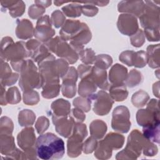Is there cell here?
Masks as SVG:
<instances>
[{"label": "cell", "mask_w": 160, "mask_h": 160, "mask_svg": "<svg viewBox=\"0 0 160 160\" xmlns=\"http://www.w3.org/2000/svg\"><path fill=\"white\" fill-rule=\"evenodd\" d=\"M144 156H153L158 153V147L154 142L147 139L138 129L131 131L128 138L126 148L119 152L116 159H136L141 152Z\"/></svg>", "instance_id": "6da1fadb"}, {"label": "cell", "mask_w": 160, "mask_h": 160, "mask_svg": "<svg viewBox=\"0 0 160 160\" xmlns=\"http://www.w3.org/2000/svg\"><path fill=\"white\" fill-rule=\"evenodd\" d=\"M35 146L38 158L44 160L61 159L65 151L63 140L51 132L40 134Z\"/></svg>", "instance_id": "7a4b0ae2"}, {"label": "cell", "mask_w": 160, "mask_h": 160, "mask_svg": "<svg viewBox=\"0 0 160 160\" xmlns=\"http://www.w3.org/2000/svg\"><path fill=\"white\" fill-rule=\"evenodd\" d=\"M39 72L42 84L51 82H59V78H62L68 72V63L63 59H56L50 54L38 62Z\"/></svg>", "instance_id": "3957f363"}, {"label": "cell", "mask_w": 160, "mask_h": 160, "mask_svg": "<svg viewBox=\"0 0 160 160\" xmlns=\"http://www.w3.org/2000/svg\"><path fill=\"white\" fill-rule=\"evenodd\" d=\"M29 58L26 42L22 41L14 42L8 36L2 39L1 42V59L4 61H16Z\"/></svg>", "instance_id": "277c9868"}, {"label": "cell", "mask_w": 160, "mask_h": 160, "mask_svg": "<svg viewBox=\"0 0 160 160\" xmlns=\"http://www.w3.org/2000/svg\"><path fill=\"white\" fill-rule=\"evenodd\" d=\"M42 79L32 60H25L20 71L19 85L22 91L42 88Z\"/></svg>", "instance_id": "5b68a950"}, {"label": "cell", "mask_w": 160, "mask_h": 160, "mask_svg": "<svg viewBox=\"0 0 160 160\" xmlns=\"http://www.w3.org/2000/svg\"><path fill=\"white\" fill-rule=\"evenodd\" d=\"M44 44L49 51L63 58L71 64L76 62L79 59V55L76 51L61 37L56 36Z\"/></svg>", "instance_id": "8992f818"}, {"label": "cell", "mask_w": 160, "mask_h": 160, "mask_svg": "<svg viewBox=\"0 0 160 160\" xmlns=\"http://www.w3.org/2000/svg\"><path fill=\"white\" fill-rule=\"evenodd\" d=\"M88 135L86 124L76 122L72 134L67 142V153L69 157L76 158L81 154L83 141Z\"/></svg>", "instance_id": "52a82bcc"}, {"label": "cell", "mask_w": 160, "mask_h": 160, "mask_svg": "<svg viewBox=\"0 0 160 160\" xmlns=\"http://www.w3.org/2000/svg\"><path fill=\"white\" fill-rule=\"evenodd\" d=\"M145 8L139 20L144 29H159V8L154 1H146Z\"/></svg>", "instance_id": "ba28073f"}, {"label": "cell", "mask_w": 160, "mask_h": 160, "mask_svg": "<svg viewBox=\"0 0 160 160\" xmlns=\"http://www.w3.org/2000/svg\"><path fill=\"white\" fill-rule=\"evenodd\" d=\"M111 127L119 132L126 133L129 131L131 128L130 112L127 107L119 106L114 108L112 112Z\"/></svg>", "instance_id": "9c48e42d"}, {"label": "cell", "mask_w": 160, "mask_h": 160, "mask_svg": "<svg viewBox=\"0 0 160 160\" xmlns=\"http://www.w3.org/2000/svg\"><path fill=\"white\" fill-rule=\"evenodd\" d=\"M88 98L91 103L93 102V111L99 116L107 115L114 104V100L104 90H101L96 94H92Z\"/></svg>", "instance_id": "30bf717a"}, {"label": "cell", "mask_w": 160, "mask_h": 160, "mask_svg": "<svg viewBox=\"0 0 160 160\" xmlns=\"http://www.w3.org/2000/svg\"><path fill=\"white\" fill-rule=\"evenodd\" d=\"M55 31L52 28V24L49 16L44 15L38 19L34 29V36L40 42H46L52 39Z\"/></svg>", "instance_id": "8fae6325"}, {"label": "cell", "mask_w": 160, "mask_h": 160, "mask_svg": "<svg viewBox=\"0 0 160 160\" xmlns=\"http://www.w3.org/2000/svg\"><path fill=\"white\" fill-rule=\"evenodd\" d=\"M78 71L72 66L69 68L67 73L62 78L61 91L64 97L71 98L76 95V82L78 79Z\"/></svg>", "instance_id": "7c38bea8"}, {"label": "cell", "mask_w": 160, "mask_h": 160, "mask_svg": "<svg viewBox=\"0 0 160 160\" xmlns=\"http://www.w3.org/2000/svg\"><path fill=\"white\" fill-rule=\"evenodd\" d=\"M118 28L122 34L126 36H132L139 29L137 18L130 14H121L119 16Z\"/></svg>", "instance_id": "4fadbf2b"}, {"label": "cell", "mask_w": 160, "mask_h": 160, "mask_svg": "<svg viewBox=\"0 0 160 160\" xmlns=\"http://www.w3.org/2000/svg\"><path fill=\"white\" fill-rule=\"evenodd\" d=\"M51 116L56 132L64 138H69L76 124L74 119L70 115L63 117H57L54 115Z\"/></svg>", "instance_id": "5bb4252c"}, {"label": "cell", "mask_w": 160, "mask_h": 160, "mask_svg": "<svg viewBox=\"0 0 160 160\" xmlns=\"http://www.w3.org/2000/svg\"><path fill=\"white\" fill-rule=\"evenodd\" d=\"M145 8V3L142 1H122L118 3V10L120 12L130 14L136 18H139Z\"/></svg>", "instance_id": "9a60e30c"}, {"label": "cell", "mask_w": 160, "mask_h": 160, "mask_svg": "<svg viewBox=\"0 0 160 160\" xmlns=\"http://www.w3.org/2000/svg\"><path fill=\"white\" fill-rule=\"evenodd\" d=\"M17 141L18 146L24 151L35 146L36 139L34 128L26 127L22 129L17 136Z\"/></svg>", "instance_id": "2e32d148"}, {"label": "cell", "mask_w": 160, "mask_h": 160, "mask_svg": "<svg viewBox=\"0 0 160 160\" xmlns=\"http://www.w3.org/2000/svg\"><path fill=\"white\" fill-rule=\"evenodd\" d=\"M81 25L79 20L67 19L59 31L61 38L65 41L71 40L80 30Z\"/></svg>", "instance_id": "e0dca14e"}, {"label": "cell", "mask_w": 160, "mask_h": 160, "mask_svg": "<svg viewBox=\"0 0 160 160\" xmlns=\"http://www.w3.org/2000/svg\"><path fill=\"white\" fill-rule=\"evenodd\" d=\"M86 78H89L102 90H108L111 86L108 81L106 71L96 66H92L90 74Z\"/></svg>", "instance_id": "ac0fdd59"}, {"label": "cell", "mask_w": 160, "mask_h": 160, "mask_svg": "<svg viewBox=\"0 0 160 160\" xmlns=\"http://www.w3.org/2000/svg\"><path fill=\"white\" fill-rule=\"evenodd\" d=\"M138 124L142 127L159 122V113L154 112L148 109H139L136 113Z\"/></svg>", "instance_id": "d6986e66"}, {"label": "cell", "mask_w": 160, "mask_h": 160, "mask_svg": "<svg viewBox=\"0 0 160 160\" xmlns=\"http://www.w3.org/2000/svg\"><path fill=\"white\" fill-rule=\"evenodd\" d=\"M128 77V69L118 63L111 68L109 72V80L112 85H118L124 83Z\"/></svg>", "instance_id": "ffe728a7"}, {"label": "cell", "mask_w": 160, "mask_h": 160, "mask_svg": "<svg viewBox=\"0 0 160 160\" xmlns=\"http://www.w3.org/2000/svg\"><path fill=\"white\" fill-rule=\"evenodd\" d=\"M16 28V36L22 40L31 38L34 36V29L32 23L27 19H17Z\"/></svg>", "instance_id": "44dd1931"}, {"label": "cell", "mask_w": 160, "mask_h": 160, "mask_svg": "<svg viewBox=\"0 0 160 160\" xmlns=\"http://www.w3.org/2000/svg\"><path fill=\"white\" fill-rule=\"evenodd\" d=\"M1 84L4 86H11L15 84L19 78L18 73L12 72L11 69L8 62L1 59Z\"/></svg>", "instance_id": "7402d4cb"}, {"label": "cell", "mask_w": 160, "mask_h": 160, "mask_svg": "<svg viewBox=\"0 0 160 160\" xmlns=\"http://www.w3.org/2000/svg\"><path fill=\"white\" fill-rule=\"evenodd\" d=\"M52 111V115L57 117L67 116L71 112V104L70 102L63 99H58L53 101L51 105Z\"/></svg>", "instance_id": "603a6c76"}, {"label": "cell", "mask_w": 160, "mask_h": 160, "mask_svg": "<svg viewBox=\"0 0 160 160\" xmlns=\"http://www.w3.org/2000/svg\"><path fill=\"white\" fill-rule=\"evenodd\" d=\"M0 145L1 153L5 155L6 157L12 154L18 149L12 134H0Z\"/></svg>", "instance_id": "cb8c5ba5"}, {"label": "cell", "mask_w": 160, "mask_h": 160, "mask_svg": "<svg viewBox=\"0 0 160 160\" xmlns=\"http://www.w3.org/2000/svg\"><path fill=\"white\" fill-rule=\"evenodd\" d=\"M91 38L92 34L89 27L86 23L82 22L80 30L70 42L75 44L84 46V44L88 43L91 41Z\"/></svg>", "instance_id": "d4e9b609"}, {"label": "cell", "mask_w": 160, "mask_h": 160, "mask_svg": "<svg viewBox=\"0 0 160 160\" xmlns=\"http://www.w3.org/2000/svg\"><path fill=\"white\" fill-rule=\"evenodd\" d=\"M124 140V137L122 134L115 132H109L102 141L112 150H117L122 147Z\"/></svg>", "instance_id": "484cf974"}, {"label": "cell", "mask_w": 160, "mask_h": 160, "mask_svg": "<svg viewBox=\"0 0 160 160\" xmlns=\"http://www.w3.org/2000/svg\"><path fill=\"white\" fill-rule=\"evenodd\" d=\"M147 63L151 68L159 67V44H151L146 49Z\"/></svg>", "instance_id": "4316f807"}, {"label": "cell", "mask_w": 160, "mask_h": 160, "mask_svg": "<svg viewBox=\"0 0 160 160\" xmlns=\"http://www.w3.org/2000/svg\"><path fill=\"white\" fill-rule=\"evenodd\" d=\"M97 89V86L89 78L81 79L79 83L78 93L81 97L88 98L94 94Z\"/></svg>", "instance_id": "83f0119b"}, {"label": "cell", "mask_w": 160, "mask_h": 160, "mask_svg": "<svg viewBox=\"0 0 160 160\" xmlns=\"http://www.w3.org/2000/svg\"><path fill=\"white\" fill-rule=\"evenodd\" d=\"M106 124L100 119L92 121L89 125L90 133L92 137L98 139H101L107 131Z\"/></svg>", "instance_id": "f1b7e54d"}, {"label": "cell", "mask_w": 160, "mask_h": 160, "mask_svg": "<svg viewBox=\"0 0 160 160\" xmlns=\"http://www.w3.org/2000/svg\"><path fill=\"white\" fill-rule=\"evenodd\" d=\"M109 95L111 98L116 101H122L125 100L128 96V91L124 83L118 85L111 84L109 88Z\"/></svg>", "instance_id": "f546056e"}, {"label": "cell", "mask_w": 160, "mask_h": 160, "mask_svg": "<svg viewBox=\"0 0 160 160\" xmlns=\"http://www.w3.org/2000/svg\"><path fill=\"white\" fill-rule=\"evenodd\" d=\"M159 124L154 123L142 128L143 136L149 141L159 144Z\"/></svg>", "instance_id": "4dcf8cb0"}, {"label": "cell", "mask_w": 160, "mask_h": 160, "mask_svg": "<svg viewBox=\"0 0 160 160\" xmlns=\"http://www.w3.org/2000/svg\"><path fill=\"white\" fill-rule=\"evenodd\" d=\"M41 94L46 99H52L58 96L61 88L59 82H51L42 86Z\"/></svg>", "instance_id": "1f68e13d"}, {"label": "cell", "mask_w": 160, "mask_h": 160, "mask_svg": "<svg viewBox=\"0 0 160 160\" xmlns=\"http://www.w3.org/2000/svg\"><path fill=\"white\" fill-rule=\"evenodd\" d=\"M36 115L29 109H23L19 112L18 122L21 126H31L35 122Z\"/></svg>", "instance_id": "d6a6232c"}, {"label": "cell", "mask_w": 160, "mask_h": 160, "mask_svg": "<svg viewBox=\"0 0 160 160\" xmlns=\"http://www.w3.org/2000/svg\"><path fill=\"white\" fill-rule=\"evenodd\" d=\"M143 77L142 74L135 69H132L130 71L128 77L124 82L126 86L129 88H134L142 82Z\"/></svg>", "instance_id": "836d02e7"}, {"label": "cell", "mask_w": 160, "mask_h": 160, "mask_svg": "<svg viewBox=\"0 0 160 160\" xmlns=\"http://www.w3.org/2000/svg\"><path fill=\"white\" fill-rule=\"evenodd\" d=\"M63 13L70 18L79 17L82 13L81 5L79 2H72V3L62 8Z\"/></svg>", "instance_id": "e575fe53"}, {"label": "cell", "mask_w": 160, "mask_h": 160, "mask_svg": "<svg viewBox=\"0 0 160 160\" xmlns=\"http://www.w3.org/2000/svg\"><path fill=\"white\" fill-rule=\"evenodd\" d=\"M112 152V150L101 140L95 149L94 156L99 159H108L111 157Z\"/></svg>", "instance_id": "d590c367"}, {"label": "cell", "mask_w": 160, "mask_h": 160, "mask_svg": "<svg viewBox=\"0 0 160 160\" xmlns=\"http://www.w3.org/2000/svg\"><path fill=\"white\" fill-rule=\"evenodd\" d=\"M149 99V96L148 94L143 90H139L132 94L131 97V102L134 106L141 108L145 106Z\"/></svg>", "instance_id": "8d00e7d4"}, {"label": "cell", "mask_w": 160, "mask_h": 160, "mask_svg": "<svg viewBox=\"0 0 160 160\" xmlns=\"http://www.w3.org/2000/svg\"><path fill=\"white\" fill-rule=\"evenodd\" d=\"M112 63V58L108 54H99L96 56L94 61V66L106 70L108 69Z\"/></svg>", "instance_id": "74e56055"}, {"label": "cell", "mask_w": 160, "mask_h": 160, "mask_svg": "<svg viewBox=\"0 0 160 160\" xmlns=\"http://www.w3.org/2000/svg\"><path fill=\"white\" fill-rule=\"evenodd\" d=\"M23 102L26 105L33 106L38 104L40 100L38 92L33 89L23 91Z\"/></svg>", "instance_id": "f35d334b"}, {"label": "cell", "mask_w": 160, "mask_h": 160, "mask_svg": "<svg viewBox=\"0 0 160 160\" xmlns=\"http://www.w3.org/2000/svg\"><path fill=\"white\" fill-rule=\"evenodd\" d=\"M51 53L44 44H41L32 52L31 58L34 62H39L50 55Z\"/></svg>", "instance_id": "ab89813d"}, {"label": "cell", "mask_w": 160, "mask_h": 160, "mask_svg": "<svg viewBox=\"0 0 160 160\" xmlns=\"http://www.w3.org/2000/svg\"><path fill=\"white\" fill-rule=\"evenodd\" d=\"M21 94L17 87H11L6 92V99L8 103L14 104L21 101Z\"/></svg>", "instance_id": "60d3db41"}, {"label": "cell", "mask_w": 160, "mask_h": 160, "mask_svg": "<svg viewBox=\"0 0 160 160\" xmlns=\"http://www.w3.org/2000/svg\"><path fill=\"white\" fill-rule=\"evenodd\" d=\"M72 103L75 108L81 109L85 112H89L91 109V101L88 98L77 97L73 100Z\"/></svg>", "instance_id": "b9f144b4"}, {"label": "cell", "mask_w": 160, "mask_h": 160, "mask_svg": "<svg viewBox=\"0 0 160 160\" xmlns=\"http://www.w3.org/2000/svg\"><path fill=\"white\" fill-rule=\"evenodd\" d=\"M13 122L7 116H2L0 121V134H12L13 131Z\"/></svg>", "instance_id": "7bdbcfd3"}, {"label": "cell", "mask_w": 160, "mask_h": 160, "mask_svg": "<svg viewBox=\"0 0 160 160\" xmlns=\"http://www.w3.org/2000/svg\"><path fill=\"white\" fill-rule=\"evenodd\" d=\"M25 8L26 6L22 1H16L9 8V14L12 18L21 16L24 12Z\"/></svg>", "instance_id": "ee69618b"}, {"label": "cell", "mask_w": 160, "mask_h": 160, "mask_svg": "<svg viewBox=\"0 0 160 160\" xmlns=\"http://www.w3.org/2000/svg\"><path fill=\"white\" fill-rule=\"evenodd\" d=\"M147 64V54L144 51L134 52L133 56V66L136 68H141Z\"/></svg>", "instance_id": "f6af8a7d"}, {"label": "cell", "mask_w": 160, "mask_h": 160, "mask_svg": "<svg viewBox=\"0 0 160 160\" xmlns=\"http://www.w3.org/2000/svg\"><path fill=\"white\" fill-rule=\"evenodd\" d=\"M51 24L56 28H59L63 26L66 20V17L60 10H56L53 11L51 16Z\"/></svg>", "instance_id": "bcb514c9"}, {"label": "cell", "mask_w": 160, "mask_h": 160, "mask_svg": "<svg viewBox=\"0 0 160 160\" xmlns=\"http://www.w3.org/2000/svg\"><path fill=\"white\" fill-rule=\"evenodd\" d=\"M81 61L87 65H90L94 64L96 56L95 52L91 48H86L83 49L82 51L79 54Z\"/></svg>", "instance_id": "7dc6e473"}, {"label": "cell", "mask_w": 160, "mask_h": 160, "mask_svg": "<svg viewBox=\"0 0 160 160\" xmlns=\"http://www.w3.org/2000/svg\"><path fill=\"white\" fill-rule=\"evenodd\" d=\"M130 41L131 44L136 48H139L142 46L145 42V35L142 29H138L136 33L131 36Z\"/></svg>", "instance_id": "c3c4849f"}, {"label": "cell", "mask_w": 160, "mask_h": 160, "mask_svg": "<svg viewBox=\"0 0 160 160\" xmlns=\"http://www.w3.org/2000/svg\"><path fill=\"white\" fill-rule=\"evenodd\" d=\"M79 2L80 4H85V5H81V12L85 16L88 17H92L96 16L98 12V8L96 7V6L89 4L88 1Z\"/></svg>", "instance_id": "681fc988"}, {"label": "cell", "mask_w": 160, "mask_h": 160, "mask_svg": "<svg viewBox=\"0 0 160 160\" xmlns=\"http://www.w3.org/2000/svg\"><path fill=\"white\" fill-rule=\"evenodd\" d=\"M45 9L46 8L39 5H38L36 4H32L29 8V10H28L29 16L33 19H39L45 12V11H46Z\"/></svg>", "instance_id": "f907efd6"}, {"label": "cell", "mask_w": 160, "mask_h": 160, "mask_svg": "<svg viewBox=\"0 0 160 160\" xmlns=\"http://www.w3.org/2000/svg\"><path fill=\"white\" fill-rule=\"evenodd\" d=\"M98 142L97 139L91 136L88 138L83 143L82 151L85 154H89L95 151Z\"/></svg>", "instance_id": "816d5d0a"}, {"label": "cell", "mask_w": 160, "mask_h": 160, "mask_svg": "<svg viewBox=\"0 0 160 160\" xmlns=\"http://www.w3.org/2000/svg\"><path fill=\"white\" fill-rule=\"evenodd\" d=\"M49 126V119L45 116H41L38 119L35 124V128L39 134H42L48 129Z\"/></svg>", "instance_id": "f5cc1de1"}, {"label": "cell", "mask_w": 160, "mask_h": 160, "mask_svg": "<svg viewBox=\"0 0 160 160\" xmlns=\"http://www.w3.org/2000/svg\"><path fill=\"white\" fill-rule=\"evenodd\" d=\"M134 51L127 50L122 52L119 56V59L120 61L122 63L128 65V66H133V56H134Z\"/></svg>", "instance_id": "db71d44e"}, {"label": "cell", "mask_w": 160, "mask_h": 160, "mask_svg": "<svg viewBox=\"0 0 160 160\" xmlns=\"http://www.w3.org/2000/svg\"><path fill=\"white\" fill-rule=\"evenodd\" d=\"M144 33L149 41H159V29H144Z\"/></svg>", "instance_id": "11a10c76"}, {"label": "cell", "mask_w": 160, "mask_h": 160, "mask_svg": "<svg viewBox=\"0 0 160 160\" xmlns=\"http://www.w3.org/2000/svg\"><path fill=\"white\" fill-rule=\"evenodd\" d=\"M84 112L81 109L75 108L71 110L70 113H71V116L74 119L76 122H82L86 118V115Z\"/></svg>", "instance_id": "9f6ffc18"}, {"label": "cell", "mask_w": 160, "mask_h": 160, "mask_svg": "<svg viewBox=\"0 0 160 160\" xmlns=\"http://www.w3.org/2000/svg\"><path fill=\"white\" fill-rule=\"evenodd\" d=\"M92 66L87 64H80L78 67V74L82 79L87 77L91 72Z\"/></svg>", "instance_id": "6f0895ef"}, {"label": "cell", "mask_w": 160, "mask_h": 160, "mask_svg": "<svg viewBox=\"0 0 160 160\" xmlns=\"http://www.w3.org/2000/svg\"><path fill=\"white\" fill-rule=\"evenodd\" d=\"M24 159H37V152L36 149V146L30 148L25 151H24Z\"/></svg>", "instance_id": "680465c9"}, {"label": "cell", "mask_w": 160, "mask_h": 160, "mask_svg": "<svg viewBox=\"0 0 160 160\" xmlns=\"http://www.w3.org/2000/svg\"><path fill=\"white\" fill-rule=\"evenodd\" d=\"M146 109H148L154 112L159 113V101L158 99H152L148 104Z\"/></svg>", "instance_id": "91938a15"}, {"label": "cell", "mask_w": 160, "mask_h": 160, "mask_svg": "<svg viewBox=\"0 0 160 160\" xmlns=\"http://www.w3.org/2000/svg\"><path fill=\"white\" fill-rule=\"evenodd\" d=\"M24 60H19V61H11V64L12 67V68L17 72H20L21 68L23 65V63L24 62Z\"/></svg>", "instance_id": "94428289"}, {"label": "cell", "mask_w": 160, "mask_h": 160, "mask_svg": "<svg viewBox=\"0 0 160 160\" xmlns=\"http://www.w3.org/2000/svg\"><path fill=\"white\" fill-rule=\"evenodd\" d=\"M6 91L4 86L1 84V101L0 104L2 106H6L8 104V102L6 99Z\"/></svg>", "instance_id": "6125c7cd"}, {"label": "cell", "mask_w": 160, "mask_h": 160, "mask_svg": "<svg viewBox=\"0 0 160 160\" xmlns=\"http://www.w3.org/2000/svg\"><path fill=\"white\" fill-rule=\"evenodd\" d=\"M34 3L46 8L51 6V1H35Z\"/></svg>", "instance_id": "be15d7a7"}, {"label": "cell", "mask_w": 160, "mask_h": 160, "mask_svg": "<svg viewBox=\"0 0 160 160\" xmlns=\"http://www.w3.org/2000/svg\"><path fill=\"white\" fill-rule=\"evenodd\" d=\"M159 82L158 81L156 82H155L153 84L152 86V89H153V94H154V96H156L157 98H159Z\"/></svg>", "instance_id": "e7e4bbea"}, {"label": "cell", "mask_w": 160, "mask_h": 160, "mask_svg": "<svg viewBox=\"0 0 160 160\" xmlns=\"http://www.w3.org/2000/svg\"><path fill=\"white\" fill-rule=\"evenodd\" d=\"M66 2H66V1H54V3L56 6H61V4H64V3H66Z\"/></svg>", "instance_id": "03108f58"}, {"label": "cell", "mask_w": 160, "mask_h": 160, "mask_svg": "<svg viewBox=\"0 0 160 160\" xmlns=\"http://www.w3.org/2000/svg\"><path fill=\"white\" fill-rule=\"evenodd\" d=\"M159 69H157V72H159ZM156 76H157V77H158V78H159V73H157V74H156Z\"/></svg>", "instance_id": "003e7915"}]
</instances>
